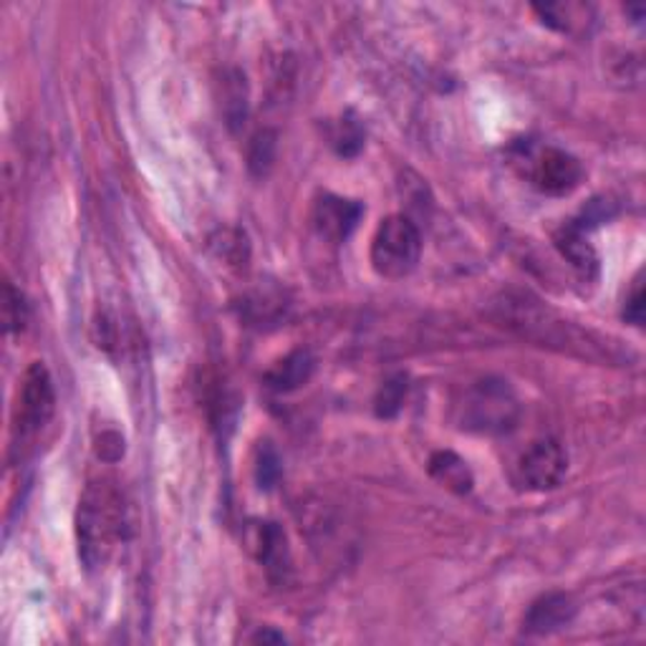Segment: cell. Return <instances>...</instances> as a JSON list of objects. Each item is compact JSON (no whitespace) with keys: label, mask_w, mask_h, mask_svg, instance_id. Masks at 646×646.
<instances>
[{"label":"cell","mask_w":646,"mask_h":646,"mask_svg":"<svg viewBox=\"0 0 646 646\" xmlns=\"http://www.w3.org/2000/svg\"><path fill=\"white\" fill-rule=\"evenodd\" d=\"M497 318L503 326L518 333L520 339L533 341L538 347H548L563 354L588 359V362H616L619 349L599 333L580 329L541 301L528 293H508L495 304Z\"/></svg>","instance_id":"6da1fadb"},{"label":"cell","mask_w":646,"mask_h":646,"mask_svg":"<svg viewBox=\"0 0 646 646\" xmlns=\"http://www.w3.org/2000/svg\"><path fill=\"white\" fill-rule=\"evenodd\" d=\"M127 541L125 495L111 478H96L84 488L77 508L79 559L86 571H102Z\"/></svg>","instance_id":"7a4b0ae2"},{"label":"cell","mask_w":646,"mask_h":646,"mask_svg":"<svg viewBox=\"0 0 646 646\" xmlns=\"http://www.w3.org/2000/svg\"><path fill=\"white\" fill-rule=\"evenodd\" d=\"M520 420L513 387L497 376L472 381L457 402V424L475 435H505Z\"/></svg>","instance_id":"3957f363"},{"label":"cell","mask_w":646,"mask_h":646,"mask_svg":"<svg viewBox=\"0 0 646 646\" xmlns=\"http://www.w3.org/2000/svg\"><path fill=\"white\" fill-rule=\"evenodd\" d=\"M422 235L407 215H389L376 227L372 266L381 278H404L420 263Z\"/></svg>","instance_id":"277c9868"},{"label":"cell","mask_w":646,"mask_h":646,"mask_svg":"<svg viewBox=\"0 0 646 646\" xmlns=\"http://www.w3.org/2000/svg\"><path fill=\"white\" fill-rule=\"evenodd\" d=\"M56 412V391L54 379L48 369L40 362L31 364L26 374H23L21 389H19V402H15L13 414V432L15 443H28L34 439L40 430L51 422Z\"/></svg>","instance_id":"5b68a950"},{"label":"cell","mask_w":646,"mask_h":646,"mask_svg":"<svg viewBox=\"0 0 646 646\" xmlns=\"http://www.w3.org/2000/svg\"><path fill=\"white\" fill-rule=\"evenodd\" d=\"M568 457L555 439H538L515 465V485L528 493H548L566 478Z\"/></svg>","instance_id":"8992f818"},{"label":"cell","mask_w":646,"mask_h":646,"mask_svg":"<svg viewBox=\"0 0 646 646\" xmlns=\"http://www.w3.org/2000/svg\"><path fill=\"white\" fill-rule=\"evenodd\" d=\"M584 165L574 157V154L555 150V146H545L530 157V179L538 190L545 195H571L576 187L584 183Z\"/></svg>","instance_id":"52a82bcc"},{"label":"cell","mask_w":646,"mask_h":646,"mask_svg":"<svg viewBox=\"0 0 646 646\" xmlns=\"http://www.w3.org/2000/svg\"><path fill=\"white\" fill-rule=\"evenodd\" d=\"M362 215V202L339 198V195H324L314 204V227L326 240L343 243L356 231Z\"/></svg>","instance_id":"ba28073f"},{"label":"cell","mask_w":646,"mask_h":646,"mask_svg":"<svg viewBox=\"0 0 646 646\" xmlns=\"http://www.w3.org/2000/svg\"><path fill=\"white\" fill-rule=\"evenodd\" d=\"M576 601L568 594H545L530 603L526 619H522V629L528 634H553L568 626L576 619Z\"/></svg>","instance_id":"9c48e42d"},{"label":"cell","mask_w":646,"mask_h":646,"mask_svg":"<svg viewBox=\"0 0 646 646\" xmlns=\"http://www.w3.org/2000/svg\"><path fill=\"white\" fill-rule=\"evenodd\" d=\"M553 245L563 256V260H568L571 268H574L580 278L591 281V278L599 275V252L588 243L586 231L576 220H571V223L555 231Z\"/></svg>","instance_id":"30bf717a"},{"label":"cell","mask_w":646,"mask_h":646,"mask_svg":"<svg viewBox=\"0 0 646 646\" xmlns=\"http://www.w3.org/2000/svg\"><path fill=\"white\" fill-rule=\"evenodd\" d=\"M252 543H256L252 545L256 548V559L263 563L268 576L283 580L291 571V551L281 526L278 522H260Z\"/></svg>","instance_id":"8fae6325"},{"label":"cell","mask_w":646,"mask_h":646,"mask_svg":"<svg viewBox=\"0 0 646 646\" xmlns=\"http://www.w3.org/2000/svg\"><path fill=\"white\" fill-rule=\"evenodd\" d=\"M316 372V356L308 349H293L289 356H283L281 362L273 364L266 374V384L278 395H289L308 384L310 376Z\"/></svg>","instance_id":"7c38bea8"},{"label":"cell","mask_w":646,"mask_h":646,"mask_svg":"<svg viewBox=\"0 0 646 646\" xmlns=\"http://www.w3.org/2000/svg\"><path fill=\"white\" fill-rule=\"evenodd\" d=\"M289 310V301H285L283 291L278 289H256L243 298L240 316L250 326L266 329V326H275L281 318H285Z\"/></svg>","instance_id":"4fadbf2b"},{"label":"cell","mask_w":646,"mask_h":646,"mask_svg":"<svg viewBox=\"0 0 646 646\" xmlns=\"http://www.w3.org/2000/svg\"><path fill=\"white\" fill-rule=\"evenodd\" d=\"M430 475L435 478L439 485L453 490L455 495H468L475 480H472V472L468 462L455 453H435L430 460Z\"/></svg>","instance_id":"5bb4252c"},{"label":"cell","mask_w":646,"mask_h":646,"mask_svg":"<svg viewBox=\"0 0 646 646\" xmlns=\"http://www.w3.org/2000/svg\"><path fill=\"white\" fill-rule=\"evenodd\" d=\"M533 11L541 15L545 26L561 31V34H578V31H586L594 13L591 5L584 3H545L533 5Z\"/></svg>","instance_id":"9a60e30c"},{"label":"cell","mask_w":646,"mask_h":646,"mask_svg":"<svg viewBox=\"0 0 646 646\" xmlns=\"http://www.w3.org/2000/svg\"><path fill=\"white\" fill-rule=\"evenodd\" d=\"M210 248L215 250V256L231 268H245L250 260L248 238H245V233L235 231V227H225V231H218L212 235Z\"/></svg>","instance_id":"2e32d148"},{"label":"cell","mask_w":646,"mask_h":646,"mask_svg":"<svg viewBox=\"0 0 646 646\" xmlns=\"http://www.w3.org/2000/svg\"><path fill=\"white\" fill-rule=\"evenodd\" d=\"M364 127L359 125L354 114H343L329 127V142L341 157H356L364 150Z\"/></svg>","instance_id":"e0dca14e"},{"label":"cell","mask_w":646,"mask_h":646,"mask_svg":"<svg viewBox=\"0 0 646 646\" xmlns=\"http://www.w3.org/2000/svg\"><path fill=\"white\" fill-rule=\"evenodd\" d=\"M225 119L231 129H240L248 119V86H245V77L240 71H233L225 81Z\"/></svg>","instance_id":"ac0fdd59"},{"label":"cell","mask_w":646,"mask_h":646,"mask_svg":"<svg viewBox=\"0 0 646 646\" xmlns=\"http://www.w3.org/2000/svg\"><path fill=\"white\" fill-rule=\"evenodd\" d=\"M404 399H407V376L404 374L389 376V379L379 387V391H376V399H374L376 414H379L381 420H391V416L399 414Z\"/></svg>","instance_id":"d6986e66"},{"label":"cell","mask_w":646,"mask_h":646,"mask_svg":"<svg viewBox=\"0 0 646 646\" xmlns=\"http://www.w3.org/2000/svg\"><path fill=\"white\" fill-rule=\"evenodd\" d=\"M283 475V462L271 443H260L256 453V482L260 490H273Z\"/></svg>","instance_id":"ffe728a7"},{"label":"cell","mask_w":646,"mask_h":646,"mask_svg":"<svg viewBox=\"0 0 646 646\" xmlns=\"http://www.w3.org/2000/svg\"><path fill=\"white\" fill-rule=\"evenodd\" d=\"M273 160H275V134L263 129V132H258L256 137L250 139L248 167H250L252 175L266 177L268 169L273 167Z\"/></svg>","instance_id":"44dd1931"},{"label":"cell","mask_w":646,"mask_h":646,"mask_svg":"<svg viewBox=\"0 0 646 646\" xmlns=\"http://www.w3.org/2000/svg\"><path fill=\"white\" fill-rule=\"evenodd\" d=\"M28 321V308L26 301L19 291L13 289V283L8 281L3 289V324L5 331H23V326Z\"/></svg>","instance_id":"7402d4cb"},{"label":"cell","mask_w":646,"mask_h":646,"mask_svg":"<svg viewBox=\"0 0 646 646\" xmlns=\"http://www.w3.org/2000/svg\"><path fill=\"white\" fill-rule=\"evenodd\" d=\"M96 455L106 462H117L121 455H125V437L119 432H104V435L96 439Z\"/></svg>","instance_id":"603a6c76"},{"label":"cell","mask_w":646,"mask_h":646,"mask_svg":"<svg viewBox=\"0 0 646 646\" xmlns=\"http://www.w3.org/2000/svg\"><path fill=\"white\" fill-rule=\"evenodd\" d=\"M624 318L634 326L644 324V285H642V278H636L634 289H632V293H629L626 306H624Z\"/></svg>","instance_id":"cb8c5ba5"},{"label":"cell","mask_w":646,"mask_h":646,"mask_svg":"<svg viewBox=\"0 0 646 646\" xmlns=\"http://www.w3.org/2000/svg\"><path fill=\"white\" fill-rule=\"evenodd\" d=\"M252 642H275V644H281V642H285V636L283 634H273V632H258L256 636H252Z\"/></svg>","instance_id":"d4e9b609"}]
</instances>
